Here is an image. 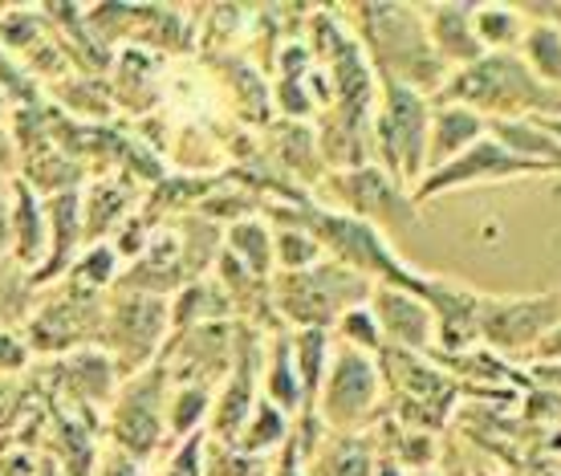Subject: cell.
I'll list each match as a JSON object with an SVG mask.
<instances>
[{"label":"cell","mask_w":561,"mask_h":476,"mask_svg":"<svg viewBox=\"0 0 561 476\" xmlns=\"http://www.w3.org/2000/svg\"><path fill=\"white\" fill-rule=\"evenodd\" d=\"M334 335H337L334 342H342V347H354V351L375 354V359L382 354V330H379V322H375V314H370V302L346 309V314L337 318Z\"/></svg>","instance_id":"34"},{"label":"cell","mask_w":561,"mask_h":476,"mask_svg":"<svg viewBox=\"0 0 561 476\" xmlns=\"http://www.w3.org/2000/svg\"><path fill=\"white\" fill-rule=\"evenodd\" d=\"M375 476H408V473H403V468H399V464H394V461H379V468H375Z\"/></svg>","instance_id":"39"},{"label":"cell","mask_w":561,"mask_h":476,"mask_svg":"<svg viewBox=\"0 0 561 476\" xmlns=\"http://www.w3.org/2000/svg\"><path fill=\"white\" fill-rule=\"evenodd\" d=\"M517 54L541 82L553 86L561 94V29L558 25H537V21H529L525 42H520Z\"/></svg>","instance_id":"28"},{"label":"cell","mask_w":561,"mask_h":476,"mask_svg":"<svg viewBox=\"0 0 561 476\" xmlns=\"http://www.w3.org/2000/svg\"><path fill=\"white\" fill-rule=\"evenodd\" d=\"M0 111H13V102L4 99V94H0Z\"/></svg>","instance_id":"41"},{"label":"cell","mask_w":561,"mask_h":476,"mask_svg":"<svg viewBox=\"0 0 561 476\" xmlns=\"http://www.w3.org/2000/svg\"><path fill=\"white\" fill-rule=\"evenodd\" d=\"M432 102H456L477 111L484 123L508 118H561V94L537 78L520 54H484L480 61L451 70Z\"/></svg>","instance_id":"3"},{"label":"cell","mask_w":561,"mask_h":476,"mask_svg":"<svg viewBox=\"0 0 561 476\" xmlns=\"http://www.w3.org/2000/svg\"><path fill=\"white\" fill-rule=\"evenodd\" d=\"M45 252H49L45 200L21 175H13V261L33 277L45 265Z\"/></svg>","instance_id":"18"},{"label":"cell","mask_w":561,"mask_h":476,"mask_svg":"<svg viewBox=\"0 0 561 476\" xmlns=\"http://www.w3.org/2000/svg\"><path fill=\"white\" fill-rule=\"evenodd\" d=\"M420 297L435 318V347L448 359L484 347V302L489 297L468 290L463 281L435 277V273H423Z\"/></svg>","instance_id":"12"},{"label":"cell","mask_w":561,"mask_h":476,"mask_svg":"<svg viewBox=\"0 0 561 476\" xmlns=\"http://www.w3.org/2000/svg\"><path fill=\"white\" fill-rule=\"evenodd\" d=\"M237 326L232 322H211L196 326V330H175L159 363L175 378V387H208L225 383L228 366H232V347H237Z\"/></svg>","instance_id":"13"},{"label":"cell","mask_w":561,"mask_h":476,"mask_svg":"<svg viewBox=\"0 0 561 476\" xmlns=\"http://www.w3.org/2000/svg\"><path fill=\"white\" fill-rule=\"evenodd\" d=\"M346 25L354 29L358 45L366 49L370 66L379 73V82H399L435 99L444 82L451 78V70L444 66V57L432 49L423 13L415 4H382V0H363L346 9Z\"/></svg>","instance_id":"1"},{"label":"cell","mask_w":561,"mask_h":476,"mask_svg":"<svg viewBox=\"0 0 561 476\" xmlns=\"http://www.w3.org/2000/svg\"><path fill=\"white\" fill-rule=\"evenodd\" d=\"M370 314L382 330V351L427 354L435 347V318L427 302L403 285H375Z\"/></svg>","instance_id":"14"},{"label":"cell","mask_w":561,"mask_h":476,"mask_svg":"<svg viewBox=\"0 0 561 476\" xmlns=\"http://www.w3.org/2000/svg\"><path fill=\"white\" fill-rule=\"evenodd\" d=\"M265 216L268 220H289V225H301L309 237L322 245V252L337 265L354 269V273H363L370 277L375 285H403V290H415L420 294L423 285V273L399 257L391 249V240L387 233H379L375 225H366L351 212H337V208H325V204H265Z\"/></svg>","instance_id":"2"},{"label":"cell","mask_w":561,"mask_h":476,"mask_svg":"<svg viewBox=\"0 0 561 476\" xmlns=\"http://www.w3.org/2000/svg\"><path fill=\"white\" fill-rule=\"evenodd\" d=\"M61 383L66 392H73L82 404H94V399H111L114 387H118V366L111 363L106 351H73L61 354Z\"/></svg>","instance_id":"24"},{"label":"cell","mask_w":561,"mask_h":476,"mask_svg":"<svg viewBox=\"0 0 561 476\" xmlns=\"http://www.w3.org/2000/svg\"><path fill=\"white\" fill-rule=\"evenodd\" d=\"M37 294H42V302H33L25 318V338L33 354L85 351V342L102 335V318H106L102 294L82 290L73 281H57Z\"/></svg>","instance_id":"8"},{"label":"cell","mask_w":561,"mask_h":476,"mask_svg":"<svg viewBox=\"0 0 561 476\" xmlns=\"http://www.w3.org/2000/svg\"><path fill=\"white\" fill-rule=\"evenodd\" d=\"M370 294H375V281L330 257H322L313 269L273 277V309L280 322L297 330H334L337 318L354 306H366Z\"/></svg>","instance_id":"4"},{"label":"cell","mask_w":561,"mask_h":476,"mask_svg":"<svg viewBox=\"0 0 561 476\" xmlns=\"http://www.w3.org/2000/svg\"><path fill=\"white\" fill-rule=\"evenodd\" d=\"M13 171H21V151H16L9 126L0 123V180H13Z\"/></svg>","instance_id":"37"},{"label":"cell","mask_w":561,"mask_h":476,"mask_svg":"<svg viewBox=\"0 0 561 476\" xmlns=\"http://www.w3.org/2000/svg\"><path fill=\"white\" fill-rule=\"evenodd\" d=\"M534 175H553L549 168L541 163H529V159H520L513 155L501 139H477L463 155H456L451 163L444 168L427 171L411 192L420 204H432V200L448 196V192H463V188H480V183H508V180H534Z\"/></svg>","instance_id":"10"},{"label":"cell","mask_w":561,"mask_h":476,"mask_svg":"<svg viewBox=\"0 0 561 476\" xmlns=\"http://www.w3.org/2000/svg\"><path fill=\"white\" fill-rule=\"evenodd\" d=\"M489 135L501 139L513 155L541 163L553 175H561V143L546 131L541 118H508V123H489Z\"/></svg>","instance_id":"23"},{"label":"cell","mask_w":561,"mask_h":476,"mask_svg":"<svg viewBox=\"0 0 561 476\" xmlns=\"http://www.w3.org/2000/svg\"><path fill=\"white\" fill-rule=\"evenodd\" d=\"M33 294H37L33 277L16 265L13 257H4L0 261V326L25 322L28 309H33Z\"/></svg>","instance_id":"32"},{"label":"cell","mask_w":561,"mask_h":476,"mask_svg":"<svg viewBox=\"0 0 561 476\" xmlns=\"http://www.w3.org/2000/svg\"><path fill=\"white\" fill-rule=\"evenodd\" d=\"M268 225H273L277 273H301V269H313L325 257L322 245L309 237L301 225H289V220H268Z\"/></svg>","instance_id":"30"},{"label":"cell","mask_w":561,"mask_h":476,"mask_svg":"<svg viewBox=\"0 0 561 476\" xmlns=\"http://www.w3.org/2000/svg\"><path fill=\"white\" fill-rule=\"evenodd\" d=\"M228 297L225 290L216 285V277L192 281L183 285L175 302H171V335L175 330H196V326H211V322H228Z\"/></svg>","instance_id":"25"},{"label":"cell","mask_w":561,"mask_h":476,"mask_svg":"<svg viewBox=\"0 0 561 476\" xmlns=\"http://www.w3.org/2000/svg\"><path fill=\"white\" fill-rule=\"evenodd\" d=\"M256 155H265L268 168L277 171V175H285L289 183H322L325 180L322 147H318V131H313V123H289V118L268 123L265 143L256 147Z\"/></svg>","instance_id":"15"},{"label":"cell","mask_w":561,"mask_h":476,"mask_svg":"<svg viewBox=\"0 0 561 476\" xmlns=\"http://www.w3.org/2000/svg\"><path fill=\"white\" fill-rule=\"evenodd\" d=\"M139 188L127 175H102L82 188V220H85V245L114 240L118 228L139 212Z\"/></svg>","instance_id":"17"},{"label":"cell","mask_w":561,"mask_h":476,"mask_svg":"<svg viewBox=\"0 0 561 476\" xmlns=\"http://www.w3.org/2000/svg\"><path fill=\"white\" fill-rule=\"evenodd\" d=\"M285 435H294V420H289L285 411H277L268 399H261V404L253 407L249 423H244V432H240L237 449L249 452V456H261V452L285 444Z\"/></svg>","instance_id":"31"},{"label":"cell","mask_w":561,"mask_h":476,"mask_svg":"<svg viewBox=\"0 0 561 476\" xmlns=\"http://www.w3.org/2000/svg\"><path fill=\"white\" fill-rule=\"evenodd\" d=\"M211 399L208 387H175L168 395V432L171 435H192L199 423L211 420Z\"/></svg>","instance_id":"33"},{"label":"cell","mask_w":561,"mask_h":476,"mask_svg":"<svg viewBox=\"0 0 561 476\" xmlns=\"http://www.w3.org/2000/svg\"><path fill=\"white\" fill-rule=\"evenodd\" d=\"M265 399L289 420L301 416V378L294 366V335H273L265 351Z\"/></svg>","instance_id":"22"},{"label":"cell","mask_w":561,"mask_h":476,"mask_svg":"<svg viewBox=\"0 0 561 476\" xmlns=\"http://www.w3.org/2000/svg\"><path fill=\"white\" fill-rule=\"evenodd\" d=\"M484 135H489V123L477 111L456 106V102H435L432 131H427V171L451 163L456 155H463Z\"/></svg>","instance_id":"19"},{"label":"cell","mask_w":561,"mask_h":476,"mask_svg":"<svg viewBox=\"0 0 561 476\" xmlns=\"http://www.w3.org/2000/svg\"><path fill=\"white\" fill-rule=\"evenodd\" d=\"M435 102L399 82H379L375 106V163L408 188L427 175V131Z\"/></svg>","instance_id":"6"},{"label":"cell","mask_w":561,"mask_h":476,"mask_svg":"<svg viewBox=\"0 0 561 476\" xmlns=\"http://www.w3.org/2000/svg\"><path fill=\"white\" fill-rule=\"evenodd\" d=\"M379 359L334 342V359H330L322 399H318V420L325 423V432H358L363 423L379 416Z\"/></svg>","instance_id":"9"},{"label":"cell","mask_w":561,"mask_h":476,"mask_svg":"<svg viewBox=\"0 0 561 476\" xmlns=\"http://www.w3.org/2000/svg\"><path fill=\"white\" fill-rule=\"evenodd\" d=\"M21 180L42 200H54V196H66V192H82L85 183H90V175H85V168L78 159L49 147V151L28 155L25 163H21Z\"/></svg>","instance_id":"20"},{"label":"cell","mask_w":561,"mask_h":476,"mask_svg":"<svg viewBox=\"0 0 561 476\" xmlns=\"http://www.w3.org/2000/svg\"><path fill=\"white\" fill-rule=\"evenodd\" d=\"M534 363H561V326L558 330H549L541 342H537V351L529 354Z\"/></svg>","instance_id":"38"},{"label":"cell","mask_w":561,"mask_h":476,"mask_svg":"<svg viewBox=\"0 0 561 476\" xmlns=\"http://www.w3.org/2000/svg\"><path fill=\"white\" fill-rule=\"evenodd\" d=\"M33 351H28V338L16 335L13 326H0V371H25Z\"/></svg>","instance_id":"35"},{"label":"cell","mask_w":561,"mask_h":476,"mask_svg":"<svg viewBox=\"0 0 561 476\" xmlns=\"http://www.w3.org/2000/svg\"><path fill=\"white\" fill-rule=\"evenodd\" d=\"M309 461H313V476H375L379 468L370 440L358 432H325L322 449Z\"/></svg>","instance_id":"21"},{"label":"cell","mask_w":561,"mask_h":476,"mask_svg":"<svg viewBox=\"0 0 561 476\" xmlns=\"http://www.w3.org/2000/svg\"><path fill=\"white\" fill-rule=\"evenodd\" d=\"M541 123H546V131H549V135H553V139L561 143V118H541Z\"/></svg>","instance_id":"40"},{"label":"cell","mask_w":561,"mask_h":476,"mask_svg":"<svg viewBox=\"0 0 561 476\" xmlns=\"http://www.w3.org/2000/svg\"><path fill=\"white\" fill-rule=\"evenodd\" d=\"M228 257H237L240 265L249 269L253 277L273 281L277 277V252H273V225L261 216H249L240 225L228 228Z\"/></svg>","instance_id":"26"},{"label":"cell","mask_w":561,"mask_h":476,"mask_svg":"<svg viewBox=\"0 0 561 476\" xmlns=\"http://www.w3.org/2000/svg\"><path fill=\"white\" fill-rule=\"evenodd\" d=\"M168 371L163 363H154L151 371L127 378V387L114 399V416H111V435L114 444L130 456H151L163 440V428H168Z\"/></svg>","instance_id":"11"},{"label":"cell","mask_w":561,"mask_h":476,"mask_svg":"<svg viewBox=\"0 0 561 476\" xmlns=\"http://www.w3.org/2000/svg\"><path fill=\"white\" fill-rule=\"evenodd\" d=\"M477 37L484 45V54H517L520 42H525V13H520V4H501V0H492V4H477Z\"/></svg>","instance_id":"27"},{"label":"cell","mask_w":561,"mask_h":476,"mask_svg":"<svg viewBox=\"0 0 561 476\" xmlns=\"http://www.w3.org/2000/svg\"><path fill=\"white\" fill-rule=\"evenodd\" d=\"M168 335H171L168 297L127 294V290H114L106 297V318H102L99 338L123 378L151 371L154 359L168 347Z\"/></svg>","instance_id":"7"},{"label":"cell","mask_w":561,"mask_h":476,"mask_svg":"<svg viewBox=\"0 0 561 476\" xmlns=\"http://www.w3.org/2000/svg\"><path fill=\"white\" fill-rule=\"evenodd\" d=\"M13 257V180H0V261Z\"/></svg>","instance_id":"36"},{"label":"cell","mask_w":561,"mask_h":476,"mask_svg":"<svg viewBox=\"0 0 561 476\" xmlns=\"http://www.w3.org/2000/svg\"><path fill=\"white\" fill-rule=\"evenodd\" d=\"M318 196L325 200V208L351 212L366 225H375L379 233H411L423 225L420 200L403 180H394L391 171L379 163L351 171H325V180L318 183Z\"/></svg>","instance_id":"5"},{"label":"cell","mask_w":561,"mask_h":476,"mask_svg":"<svg viewBox=\"0 0 561 476\" xmlns=\"http://www.w3.org/2000/svg\"><path fill=\"white\" fill-rule=\"evenodd\" d=\"M118 269H123V257L114 252L111 240H99V245H85V249L78 252V261H73L70 273L61 281H73V285H82V290L102 294V290H114V285H118Z\"/></svg>","instance_id":"29"},{"label":"cell","mask_w":561,"mask_h":476,"mask_svg":"<svg viewBox=\"0 0 561 476\" xmlns=\"http://www.w3.org/2000/svg\"><path fill=\"white\" fill-rule=\"evenodd\" d=\"M423 25L432 37V49L444 57L448 70H463L484 57V45L477 37V4H463V0H439V4H423Z\"/></svg>","instance_id":"16"}]
</instances>
